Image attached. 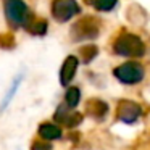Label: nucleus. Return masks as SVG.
Listing matches in <instances>:
<instances>
[{
  "instance_id": "nucleus-11",
  "label": "nucleus",
  "mask_w": 150,
  "mask_h": 150,
  "mask_svg": "<svg viewBox=\"0 0 150 150\" xmlns=\"http://www.w3.org/2000/svg\"><path fill=\"white\" fill-rule=\"evenodd\" d=\"M86 111L94 120H102L108 113V105L103 100H100V98H91L86 103Z\"/></svg>"
},
{
  "instance_id": "nucleus-1",
  "label": "nucleus",
  "mask_w": 150,
  "mask_h": 150,
  "mask_svg": "<svg viewBox=\"0 0 150 150\" xmlns=\"http://www.w3.org/2000/svg\"><path fill=\"white\" fill-rule=\"evenodd\" d=\"M113 52L126 58H140L145 55V44L139 36L123 31L113 40Z\"/></svg>"
},
{
  "instance_id": "nucleus-16",
  "label": "nucleus",
  "mask_w": 150,
  "mask_h": 150,
  "mask_svg": "<svg viewBox=\"0 0 150 150\" xmlns=\"http://www.w3.org/2000/svg\"><path fill=\"white\" fill-rule=\"evenodd\" d=\"M16 47V37L13 33H0V49L11 50Z\"/></svg>"
},
{
  "instance_id": "nucleus-4",
  "label": "nucleus",
  "mask_w": 150,
  "mask_h": 150,
  "mask_svg": "<svg viewBox=\"0 0 150 150\" xmlns=\"http://www.w3.org/2000/svg\"><path fill=\"white\" fill-rule=\"evenodd\" d=\"M71 39L74 42L95 39L100 33V21L94 16H84L71 26Z\"/></svg>"
},
{
  "instance_id": "nucleus-14",
  "label": "nucleus",
  "mask_w": 150,
  "mask_h": 150,
  "mask_svg": "<svg viewBox=\"0 0 150 150\" xmlns=\"http://www.w3.org/2000/svg\"><path fill=\"white\" fill-rule=\"evenodd\" d=\"M84 2L98 11H113L118 5V0H84Z\"/></svg>"
},
{
  "instance_id": "nucleus-8",
  "label": "nucleus",
  "mask_w": 150,
  "mask_h": 150,
  "mask_svg": "<svg viewBox=\"0 0 150 150\" xmlns=\"http://www.w3.org/2000/svg\"><path fill=\"white\" fill-rule=\"evenodd\" d=\"M78 66H79V58L74 55H69L65 58V62H63L62 68H60V84L63 86V87H68L69 84H71V81L74 79L76 76V71H78Z\"/></svg>"
},
{
  "instance_id": "nucleus-13",
  "label": "nucleus",
  "mask_w": 150,
  "mask_h": 150,
  "mask_svg": "<svg viewBox=\"0 0 150 150\" xmlns=\"http://www.w3.org/2000/svg\"><path fill=\"white\" fill-rule=\"evenodd\" d=\"M81 102V89L78 86H71L65 92V105L71 110H74Z\"/></svg>"
},
{
  "instance_id": "nucleus-3",
  "label": "nucleus",
  "mask_w": 150,
  "mask_h": 150,
  "mask_svg": "<svg viewBox=\"0 0 150 150\" xmlns=\"http://www.w3.org/2000/svg\"><path fill=\"white\" fill-rule=\"evenodd\" d=\"M113 74L121 84L134 86V84H139V82L144 81V78H145V69H144V66L139 62L129 60V62H124L120 66H116L113 69Z\"/></svg>"
},
{
  "instance_id": "nucleus-7",
  "label": "nucleus",
  "mask_w": 150,
  "mask_h": 150,
  "mask_svg": "<svg viewBox=\"0 0 150 150\" xmlns=\"http://www.w3.org/2000/svg\"><path fill=\"white\" fill-rule=\"evenodd\" d=\"M142 115V108L131 100H121L118 103V120L126 124H132Z\"/></svg>"
},
{
  "instance_id": "nucleus-17",
  "label": "nucleus",
  "mask_w": 150,
  "mask_h": 150,
  "mask_svg": "<svg viewBox=\"0 0 150 150\" xmlns=\"http://www.w3.org/2000/svg\"><path fill=\"white\" fill-rule=\"evenodd\" d=\"M31 150H52V145H50V142H47V140H44L39 137V139L33 140Z\"/></svg>"
},
{
  "instance_id": "nucleus-12",
  "label": "nucleus",
  "mask_w": 150,
  "mask_h": 150,
  "mask_svg": "<svg viewBox=\"0 0 150 150\" xmlns=\"http://www.w3.org/2000/svg\"><path fill=\"white\" fill-rule=\"evenodd\" d=\"M24 81V74L21 73V74H18L16 78L13 79V82L10 84V87H8V91L5 92L4 95V100H2V103H0V111H5L7 110V107L11 103V100L15 98V95H16V92L20 91V86L23 84Z\"/></svg>"
},
{
  "instance_id": "nucleus-6",
  "label": "nucleus",
  "mask_w": 150,
  "mask_h": 150,
  "mask_svg": "<svg viewBox=\"0 0 150 150\" xmlns=\"http://www.w3.org/2000/svg\"><path fill=\"white\" fill-rule=\"evenodd\" d=\"M53 120L58 124H65L66 127H76L82 123V115L79 113V111H73L71 108H68L65 103H62V105L57 107Z\"/></svg>"
},
{
  "instance_id": "nucleus-10",
  "label": "nucleus",
  "mask_w": 150,
  "mask_h": 150,
  "mask_svg": "<svg viewBox=\"0 0 150 150\" xmlns=\"http://www.w3.org/2000/svg\"><path fill=\"white\" fill-rule=\"evenodd\" d=\"M37 134H39L40 139L47 140V142H50V140H58V139H62V136H63L62 127L57 123H49V121L40 123L39 129H37Z\"/></svg>"
},
{
  "instance_id": "nucleus-15",
  "label": "nucleus",
  "mask_w": 150,
  "mask_h": 150,
  "mask_svg": "<svg viewBox=\"0 0 150 150\" xmlns=\"http://www.w3.org/2000/svg\"><path fill=\"white\" fill-rule=\"evenodd\" d=\"M98 49L95 45H84L79 49V62L82 63H91L97 57Z\"/></svg>"
},
{
  "instance_id": "nucleus-5",
  "label": "nucleus",
  "mask_w": 150,
  "mask_h": 150,
  "mask_svg": "<svg viewBox=\"0 0 150 150\" xmlns=\"http://www.w3.org/2000/svg\"><path fill=\"white\" fill-rule=\"evenodd\" d=\"M50 11L55 21L58 23H68L69 20L81 13V7L76 0H52Z\"/></svg>"
},
{
  "instance_id": "nucleus-9",
  "label": "nucleus",
  "mask_w": 150,
  "mask_h": 150,
  "mask_svg": "<svg viewBox=\"0 0 150 150\" xmlns=\"http://www.w3.org/2000/svg\"><path fill=\"white\" fill-rule=\"evenodd\" d=\"M23 29L26 33H29L31 36H45L47 31H49V23L44 18H39L34 13H31L26 24L23 26Z\"/></svg>"
},
{
  "instance_id": "nucleus-2",
  "label": "nucleus",
  "mask_w": 150,
  "mask_h": 150,
  "mask_svg": "<svg viewBox=\"0 0 150 150\" xmlns=\"http://www.w3.org/2000/svg\"><path fill=\"white\" fill-rule=\"evenodd\" d=\"M2 7H4L7 24L13 29L23 28L26 24L29 15L33 13L24 0H2Z\"/></svg>"
}]
</instances>
